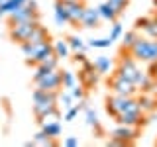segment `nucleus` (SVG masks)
I'll return each mask as SVG.
<instances>
[{"label": "nucleus", "mask_w": 157, "mask_h": 147, "mask_svg": "<svg viewBox=\"0 0 157 147\" xmlns=\"http://www.w3.org/2000/svg\"><path fill=\"white\" fill-rule=\"evenodd\" d=\"M153 6H155V8H157V0H153Z\"/></svg>", "instance_id": "c9c22d12"}, {"label": "nucleus", "mask_w": 157, "mask_h": 147, "mask_svg": "<svg viewBox=\"0 0 157 147\" xmlns=\"http://www.w3.org/2000/svg\"><path fill=\"white\" fill-rule=\"evenodd\" d=\"M106 2L112 6V10H114L118 16H122V14H124V10L130 6V0H106Z\"/></svg>", "instance_id": "b1692460"}, {"label": "nucleus", "mask_w": 157, "mask_h": 147, "mask_svg": "<svg viewBox=\"0 0 157 147\" xmlns=\"http://www.w3.org/2000/svg\"><path fill=\"white\" fill-rule=\"evenodd\" d=\"M153 61H157V39H149V61L147 63Z\"/></svg>", "instance_id": "2f4dec72"}, {"label": "nucleus", "mask_w": 157, "mask_h": 147, "mask_svg": "<svg viewBox=\"0 0 157 147\" xmlns=\"http://www.w3.org/2000/svg\"><path fill=\"white\" fill-rule=\"evenodd\" d=\"M55 12H53V16H55V24L57 26H65V24H69V12L65 8V2L63 0H55Z\"/></svg>", "instance_id": "ddd939ff"}, {"label": "nucleus", "mask_w": 157, "mask_h": 147, "mask_svg": "<svg viewBox=\"0 0 157 147\" xmlns=\"http://www.w3.org/2000/svg\"><path fill=\"white\" fill-rule=\"evenodd\" d=\"M144 32L147 33V37L149 39H157V20L151 18V22H149V26H147Z\"/></svg>", "instance_id": "7c9ffc66"}, {"label": "nucleus", "mask_w": 157, "mask_h": 147, "mask_svg": "<svg viewBox=\"0 0 157 147\" xmlns=\"http://www.w3.org/2000/svg\"><path fill=\"white\" fill-rule=\"evenodd\" d=\"M134 108H140V102H137L136 96H120V94H112L106 98V112L112 118H116L118 114L126 110H134Z\"/></svg>", "instance_id": "f257e3e1"}, {"label": "nucleus", "mask_w": 157, "mask_h": 147, "mask_svg": "<svg viewBox=\"0 0 157 147\" xmlns=\"http://www.w3.org/2000/svg\"><path fill=\"white\" fill-rule=\"evenodd\" d=\"M2 2H4V0H0V4H2Z\"/></svg>", "instance_id": "4c0bfd02"}, {"label": "nucleus", "mask_w": 157, "mask_h": 147, "mask_svg": "<svg viewBox=\"0 0 157 147\" xmlns=\"http://www.w3.org/2000/svg\"><path fill=\"white\" fill-rule=\"evenodd\" d=\"M114 120L118 124H126V126H145L149 122V118H145V114L141 112V108H134V110H126L122 114H118Z\"/></svg>", "instance_id": "423d86ee"}, {"label": "nucleus", "mask_w": 157, "mask_h": 147, "mask_svg": "<svg viewBox=\"0 0 157 147\" xmlns=\"http://www.w3.org/2000/svg\"><path fill=\"white\" fill-rule=\"evenodd\" d=\"M78 82V78H77V75L73 71H63V77H61V86L63 88H67V90H71L73 86H75Z\"/></svg>", "instance_id": "aec40b11"}, {"label": "nucleus", "mask_w": 157, "mask_h": 147, "mask_svg": "<svg viewBox=\"0 0 157 147\" xmlns=\"http://www.w3.org/2000/svg\"><path fill=\"white\" fill-rule=\"evenodd\" d=\"M100 14H98L96 8H85V12H82V18H81V26L86 28V29H92V28H98L100 26Z\"/></svg>", "instance_id": "9d476101"}, {"label": "nucleus", "mask_w": 157, "mask_h": 147, "mask_svg": "<svg viewBox=\"0 0 157 147\" xmlns=\"http://www.w3.org/2000/svg\"><path fill=\"white\" fill-rule=\"evenodd\" d=\"M69 53H71V49H69V43L67 41H63V39L53 41V55H55L59 61H61V59H67Z\"/></svg>", "instance_id": "dca6fc26"}, {"label": "nucleus", "mask_w": 157, "mask_h": 147, "mask_svg": "<svg viewBox=\"0 0 157 147\" xmlns=\"http://www.w3.org/2000/svg\"><path fill=\"white\" fill-rule=\"evenodd\" d=\"M108 88L112 90V94H120V96H137V92H140V88H137L134 82L126 81V78L114 75L108 81Z\"/></svg>", "instance_id": "7ed1b4c3"}, {"label": "nucleus", "mask_w": 157, "mask_h": 147, "mask_svg": "<svg viewBox=\"0 0 157 147\" xmlns=\"http://www.w3.org/2000/svg\"><path fill=\"white\" fill-rule=\"evenodd\" d=\"M41 16L37 12V4L36 0H28L24 6H20L18 10H14L12 14H8V26L14 24H22V22H39Z\"/></svg>", "instance_id": "f03ea898"}, {"label": "nucleus", "mask_w": 157, "mask_h": 147, "mask_svg": "<svg viewBox=\"0 0 157 147\" xmlns=\"http://www.w3.org/2000/svg\"><path fill=\"white\" fill-rule=\"evenodd\" d=\"M151 22V16H144V18H137L136 24H134V29H137V32H144V29L149 26Z\"/></svg>", "instance_id": "c756f323"}, {"label": "nucleus", "mask_w": 157, "mask_h": 147, "mask_svg": "<svg viewBox=\"0 0 157 147\" xmlns=\"http://www.w3.org/2000/svg\"><path fill=\"white\" fill-rule=\"evenodd\" d=\"M65 2H73V0H65Z\"/></svg>", "instance_id": "e433bc0d"}, {"label": "nucleus", "mask_w": 157, "mask_h": 147, "mask_svg": "<svg viewBox=\"0 0 157 147\" xmlns=\"http://www.w3.org/2000/svg\"><path fill=\"white\" fill-rule=\"evenodd\" d=\"M128 51H130V55L134 57L136 61L147 63L149 61V37H137L136 43L128 49Z\"/></svg>", "instance_id": "6e6552de"}, {"label": "nucleus", "mask_w": 157, "mask_h": 147, "mask_svg": "<svg viewBox=\"0 0 157 147\" xmlns=\"http://www.w3.org/2000/svg\"><path fill=\"white\" fill-rule=\"evenodd\" d=\"M61 118V112H59V108H53L51 112H47V114H43L41 118H37V124H43V122H55Z\"/></svg>", "instance_id": "bb28decb"}, {"label": "nucleus", "mask_w": 157, "mask_h": 147, "mask_svg": "<svg viewBox=\"0 0 157 147\" xmlns=\"http://www.w3.org/2000/svg\"><path fill=\"white\" fill-rule=\"evenodd\" d=\"M69 92H71L73 100H85V96H86V92H85V86H82V85H78V82H77V85L73 86Z\"/></svg>", "instance_id": "cd10ccee"}, {"label": "nucleus", "mask_w": 157, "mask_h": 147, "mask_svg": "<svg viewBox=\"0 0 157 147\" xmlns=\"http://www.w3.org/2000/svg\"><path fill=\"white\" fill-rule=\"evenodd\" d=\"M61 77H63V71L53 69L45 77L39 78L36 85H37V88H41V90H59V88H61Z\"/></svg>", "instance_id": "0eeeda50"}, {"label": "nucleus", "mask_w": 157, "mask_h": 147, "mask_svg": "<svg viewBox=\"0 0 157 147\" xmlns=\"http://www.w3.org/2000/svg\"><path fill=\"white\" fill-rule=\"evenodd\" d=\"M137 102H140V108H141V112L144 114H153V112L157 110V98L153 94H144V96H140L137 98Z\"/></svg>", "instance_id": "f8f14e48"}, {"label": "nucleus", "mask_w": 157, "mask_h": 147, "mask_svg": "<svg viewBox=\"0 0 157 147\" xmlns=\"http://www.w3.org/2000/svg\"><path fill=\"white\" fill-rule=\"evenodd\" d=\"M110 137L120 139L124 145H132L134 141L140 137V126H126V124H118L114 130L110 131Z\"/></svg>", "instance_id": "39448f33"}, {"label": "nucleus", "mask_w": 157, "mask_h": 147, "mask_svg": "<svg viewBox=\"0 0 157 147\" xmlns=\"http://www.w3.org/2000/svg\"><path fill=\"white\" fill-rule=\"evenodd\" d=\"M4 16H6V14H4V10H2V8H0V20H2Z\"/></svg>", "instance_id": "f704fd0d"}, {"label": "nucleus", "mask_w": 157, "mask_h": 147, "mask_svg": "<svg viewBox=\"0 0 157 147\" xmlns=\"http://www.w3.org/2000/svg\"><path fill=\"white\" fill-rule=\"evenodd\" d=\"M39 22H22V24H14V26H8V36L14 43H24L28 41V37L32 36L33 28L37 26Z\"/></svg>", "instance_id": "20e7f679"}, {"label": "nucleus", "mask_w": 157, "mask_h": 147, "mask_svg": "<svg viewBox=\"0 0 157 147\" xmlns=\"http://www.w3.org/2000/svg\"><path fill=\"white\" fill-rule=\"evenodd\" d=\"M112 45V39L110 37H98V39H88L86 47H92V49H106Z\"/></svg>", "instance_id": "5701e85b"}, {"label": "nucleus", "mask_w": 157, "mask_h": 147, "mask_svg": "<svg viewBox=\"0 0 157 147\" xmlns=\"http://www.w3.org/2000/svg\"><path fill=\"white\" fill-rule=\"evenodd\" d=\"M33 141H36V143H39V145H49V147H53V145H57V137H49V135H45L43 134L41 130L37 131L36 135H33Z\"/></svg>", "instance_id": "412c9836"}, {"label": "nucleus", "mask_w": 157, "mask_h": 147, "mask_svg": "<svg viewBox=\"0 0 157 147\" xmlns=\"http://www.w3.org/2000/svg\"><path fill=\"white\" fill-rule=\"evenodd\" d=\"M122 33H124V28H122V24L118 22V20H116V22H112V29H110V36H108V37L112 39V43L118 41V39L122 37Z\"/></svg>", "instance_id": "a878e982"}, {"label": "nucleus", "mask_w": 157, "mask_h": 147, "mask_svg": "<svg viewBox=\"0 0 157 147\" xmlns=\"http://www.w3.org/2000/svg\"><path fill=\"white\" fill-rule=\"evenodd\" d=\"M67 43H69V49H71V51H75V53L77 51H85V49H86V43L82 41L78 36H69L67 37Z\"/></svg>", "instance_id": "4be33fe9"}, {"label": "nucleus", "mask_w": 157, "mask_h": 147, "mask_svg": "<svg viewBox=\"0 0 157 147\" xmlns=\"http://www.w3.org/2000/svg\"><path fill=\"white\" fill-rule=\"evenodd\" d=\"M41 126V131L45 135L49 137H59L61 135V122L55 120V122H43V124H39Z\"/></svg>", "instance_id": "2eb2a0df"}, {"label": "nucleus", "mask_w": 157, "mask_h": 147, "mask_svg": "<svg viewBox=\"0 0 157 147\" xmlns=\"http://www.w3.org/2000/svg\"><path fill=\"white\" fill-rule=\"evenodd\" d=\"M108 145H112V147H124V143H122L120 139H116V137H110V139H108Z\"/></svg>", "instance_id": "72a5a7b5"}, {"label": "nucleus", "mask_w": 157, "mask_h": 147, "mask_svg": "<svg viewBox=\"0 0 157 147\" xmlns=\"http://www.w3.org/2000/svg\"><path fill=\"white\" fill-rule=\"evenodd\" d=\"M28 41L32 43V45H39V43H45V41H51V37H49V32L45 28L41 26V24H37L36 28H33L32 36L28 37Z\"/></svg>", "instance_id": "9b49d317"}, {"label": "nucleus", "mask_w": 157, "mask_h": 147, "mask_svg": "<svg viewBox=\"0 0 157 147\" xmlns=\"http://www.w3.org/2000/svg\"><path fill=\"white\" fill-rule=\"evenodd\" d=\"M53 108H57V104H51V102H33V116L41 118L43 114H47V112H51Z\"/></svg>", "instance_id": "6ab92c4d"}, {"label": "nucleus", "mask_w": 157, "mask_h": 147, "mask_svg": "<svg viewBox=\"0 0 157 147\" xmlns=\"http://www.w3.org/2000/svg\"><path fill=\"white\" fill-rule=\"evenodd\" d=\"M63 145L65 147H77L78 145V137H75V135H69L65 141H63Z\"/></svg>", "instance_id": "473e14b6"}, {"label": "nucleus", "mask_w": 157, "mask_h": 147, "mask_svg": "<svg viewBox=\"0 0 157 147\" xmlns=\"http://www.w3.org/2000/svg\"><path fill=\"white\" fill-rule=\"evenodd\" d=\"M137 37H140V32H137V29H130V32L122 33V51H128V49L136 43Z\"/></svg>", "instance_id": "a211bd4d"}, {"label": "nucleus", "mask_w": 157, "mask_h": 147, "mask_svg": "<svg viewBox=\"0 0 157 147\" xmlns=\"http://www.w3.org/2000/svg\"><path fill=\"white\" fill-rule=\"evenodd\" d=\"M65 2V0H63ZM65 8L69 12V24H73V26H78V22H81L82 18V12H85V4H82V0H73V2H65Z\"/></svg>", "instance_id": "1a4fd4ad"}, {"label": "nucleus", "mask_w": 157, "mask_h": 147, "mask_svg": "<svg viewBox=\"0 0 157 147\" xmlns=\"http://www.w3.org/2000/svg\"><path fill=\"white\" fill-rule=\"evenodd\" d=\"M59 102H61L63 108L67 110V108H71V106H73V102H75V100H73L71 92H59Z\"/></svg>", "instance_id": "c85d7f7f"}, {"label": "nucleus", "mask_w": 157, "mask_h": 147, "mask_svg": "<svg viewBox=\"0 0 157 147\" xmlns=\"http://www.w3.org/2000/svg\"><path fill=\"white\" fill-rule=\"evenodd\" d=\"M92 65H94V69L100 75H106L108 71L112 69V61L108 57H104V55H100V57H94V61H92Z\"/></svg>", "instance_id": "f3484780"}, {"label": "nucleus", "mask_w": 157, "mask_h": 147, "mask_svg": "<svg viewBox=\"0 0 157 147\" xmlns=\"http://www.w3.org/2000/svg\"><path fill=\"white\" fill-rule=\"evenodd\" d=\"M96 10H98V14H100V18H102V20H106V22H116V20L120 18V16H118V14L114 12V10H112V6L106 2V0H104L102 4H98Z\"/></svg>", "instance_id": "4468645a"}, {"label": "nucleus", "mask_w": 157, "mask_h": 147, "mask_svg": "<svg viewBox=\"0 0 157 147\" xmlns=\"http://www.w3.org/2000/svg\"><path fill=\"white\" fill-rule=\"evenodd\" d=\"M85 118H86V126H90V127H94V126L100 124V120H98L96 112L92 110L90 106H86V108H85Z\"/></svg>", "instance_id": "393cba45"}, {"label": "nucleus", "mask_w": 157, "mask_h": 147, "mask_svg": "<svg viewBox=\"0 0 157 147\" xmlns=\"http://www.w3.org/2000/svg\"><path fill=\"white\" fill-rule=\"evenodd\" d=\"M155 143H157V141H155Z\"/></svg>", "instance_id": "58836bf2"}]
</instances>
